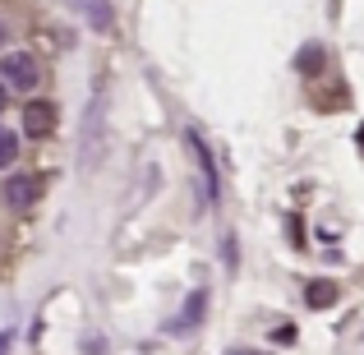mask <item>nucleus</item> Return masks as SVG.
I'll return each instance as SVG.
<instances>
[{
  "label": "nucleus",
  "instance_id": "nucleus-10",
  "mask_svg": "<svg viewBox=\"0 0 364 355\" xmlns=\"http://www.w3.org/2000/svg\"><path fill=\"white\" fill-rule=\"evenodd\" d=\"M300 70H304V74L323 70V51H318V46H304V51H300Z\"/></svg>",
  "mask_w": 364,
  "mask_h": 355
},
{
  "label": "nucleus",
  "instance_id": "nucleus-14",
  "mask_svg": "<svg viewBox=\"0 0 364 355\" xmlns=\"http://www.w3.org/2000/svg\"><path fill=\"white\" fill-rule=\"evenodd\" d=\"M9 351V332H5V337H0V355H5Z\"/></svg>",
  "mask_w": 364,
  "mask_h": 355
},
{
  "label": "nucleus",
  "instance_id": "nucleus-1",
  "mask_svg": "<svg viewBox=\"0 0 364 355\" xmlns=\"http://www.w3.org/2000/svg\"><path fill=\"white\" fill-rule=\"evenodd\" d=\"M102 139H107V79H97L92 102H88V116H83V166H97Z\"/></svg>",
  "mask_w": 364,
  "mask_h": 355
},
{
  "label": "nucleus",
  "instance_id": "nucleus-11",
  "mask_svg": "<svg viewBox=\"0 0 364 355\" xmlns=\"http://www.w3.org/2000/svg\"><path fill=\"white\" fill-rule=\"evenodd\" d=\"M272 337H277V341H295V328H291V323H282V328H277Z\"/></svg>",
  "mask_w": 364,
  "mask_h": 355
},
{
  "label": "nucleus",
  "instance_id": "nucleus-6",
  "mask_svg": "<svg viewBox=\"0 0 364 355\" xmlns=\"http://www.w3.org/2000/svg\"><path fill=\"white\" fill-rule=\"evenodd\" d=\"M74 9H79V14L88 18L92 28H102V33L116 23V9H111V0H74Z\"/></svg>",
  "mask_w": 364,
  "mask_h": 355
},
{
  "label": "nucleus",
  "instance_id": "nucleus-2",
  "mask_svg": "<svg viewBox=\"0 0 364 355\" xmlns=\"http://www.w3.org/2000/svg\"><path fill=\"white\" fill-rule=\"evenodd\" d=\"M0 74H5V88H18V92H33L37 79H42V70H37V60L28 51H9Z\"/></svg>",
  "mask_w": 364,
  "mask_h": 355
},
{
  "label": "nucleus",
  "instance_id": "nucleus-12",
  "mask_svg": "<svg viewBox=\"0 0 364 355\" xmlns=\"http://www.w3.org/2000/svg\"><path fill=\"white\" fill-rule=\"evenodd\" d=\"M5 102H9V88H5V79H0V111H5Z\"/></svg>",
  "mask_w": 364,
  "mask_h": 355
},
{
  "label": "nucleus",
  "instance_id": "nucleus-13",
  "mask_svg": "<svg viewBox=\"0 0 364 355\" xmlns=\"http://www.w3.org/2000/svg\"><path fill=\"white\" fill-rule=\"evenodd\" d=\"M5 37H9V23H5V18H0V46H5Z\"/></svg>",
  "mask_w": 364,
  "mask_h": 355
},
{
  "label": "nucleus",
  "instance_id": "nucleus-5",
  "mask_svg": "<svg viewBox=\"0 0 364 355\" xmlns=\"http://www.w3.org/2000/svg\"><path fill=\"white\" fill-rule=\"evenodd\" d=\"M185 143L194 148V157H198V166H203V185H208V198H217V166H213V152H208V143L198 139L194 129L185 134Z\"/></svg>",
  "mask_w": 364,
  "mask_h": 355
},
{
  "label": "nucleus",
  "instance_id": "nucleus-7",
  "mask_svg": "<svg viewBox=\"0 0 364 355\" xmlns=\"http://www.w3.org/2000/svg\"><path fill=\"white\" fill-rule=\"evenodd\" d=\"M203 314H208V291H194V295H189V300H185V309H180V319L176 323H171V328H198V323H203Z\"/></svg>",
  "mask_w": 364,
  "mask_h": 355
},
{
  "label": "nucleus",
  "instance_id": "nucleus-8",
  "mask_svg": "<svg viewBox=\"0 0 364 355\" xmlns=\"http://www.w3.org/2000/svg\"><path fill=\"white\" fill-rule=\"evenodd\" d=\"M304 300H309V309H328V304H337V286L332 282H309Z\"/></svg>",
  "mask_w": 364,
  "mask_h": 355
},
{
  "label": "nucleus",
  "instance_id": "nucleus-4",
  "mask_svg": "<svg viewBox=\"0 0 364 355\" xmlns=\"http://www.w3.org/2000/svg\"><path fill=\"white\" fill-rule=\"evenodd\" d=\"M23 129L33 134V139H46V134L55 129V107L51 102H28L23 107Z\"/></svg>",
  "mask_w": 364,
  "mask_h": 355
},
{
  "label": "nucleus",
  "instance_id": "nucleus-3",
  "mask_svg": "<svg viewBox=\"0 0 364 355\" xmlns=\"http://www.w3.org/2000/svg\"><path fill=\"white\" fill-rule=\"evenodd\" d=\"M37 194H42L37 176H9V180H5V208H14V213L33 208V203H37Z\"/></svg>",
  "mask_w": 364,
  "mask_h": 355
},
{
  "label": "nucleus",
  "instance_id": "nucleus-9",
  "mask_svg": "<svg viewBox=\"0 0 364 355\" xmlns=\"http://www.w3.org/2000/svg\"><path fill=\"white\" fill-rule=\"evenodd\" d=\"M14 157H18V134L0 124V166H9Z\"/></svg>",
  "mask_w": 364,
  "mask_h": 355
}]
</instances>
